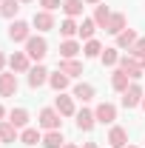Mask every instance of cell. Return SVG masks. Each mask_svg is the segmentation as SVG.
Returning <instances> with one entry per match:
<instances>
[{"instance_id": "cell-14", "label": "cell", "mask_w": 145, "mask_h": 148, "mask_svg": "<svg viewBox=\"0 0 145 148\" xmlns=\"http://www.w3.org/2000/svg\"><path fill=\"white\" fill-rule=\"evenodd\" d=\"M34 26L40 29V32L54 29V17H51V12H37V14H34Z\"/></svg>"}, {"instance_id": "cell-12", "label": "cell", "mask_w": 145, "mask_h": 148, "mask_svg": "<svg viewBox=\"0 0 145 148\" xmlns=\"http://www.w3.org/2000/svg\"><path fill=\"white\" fill-rule=\"evenodd\" d=\"M94 123H97V117H94V111H80V114H77V128L80 131H91L94 128Z\"/></svg>"}, {"instance_id": "cell-5", "label": "cell", "mask_w": 145, "mask_h": 148, "mask_svg": "<svg viewBox=\"0 0 145 148\" xmlns=\"http://www.w3.org/2000/svg\"><path fill=\"white\" fill-rule=\"evenodd\" d=\"M9 37L14 40V43H26L29 40V23H23V20H14L12 26H9Z\"/></svg>"}, {"instance_id": "cell-41", "label": "cell", "mask_w": 145, "mask_h": 148, "mask_svg": "<svg viewBox=\"0 0 145 148\" xmlns=\"http://www.w3.org/2000/svg\"><path fill=\"white\" fill-rule=\"evenodd\" d=\"M125 148H134V145H125Z\"/></svg>"}, {"instance_id": "cell-21", "label": "cell", "mask_w": 145, "mask_h": 148, "mask_svg": "<svg viewBox=\"0 0 145 148\" xmlns=\"http://www.w3.org/2000/svg\"><path fill=\"white\" fill-rule=\"evenodd\" d=\"M63 12H66L68 17L83 14V0H63Z\"/></svg>"}, {"instance_id": "cell-37", "label": "cell", "mask_w": 145, "mask_h": 148, "mask_svg": "<svg viewBox=\"0 0 145 148\" xmlns=\"http://www.w3.org/2000/svg\"><path fill=\"white\" fill-rule=\"evenodd\" d=\"M85 3H100V0H85Z\"/></svg>"}, {"instance_id": "cell-13", "label": "cell", "mask_w": 145, "mask_h": 148, "mask_svg": "<svg viewBox=\"0 0 145 148\" xmlns=\"http://www.w3.org/2000/svg\"><path fill=\"white\" fill-rule=\"evenodd\" d=\"M54 108L63 114V117H71L74 114V100L71 97H63V94H57V100H54Z\"/></svg>"}, {"instance_id": "cell-25", "label": "cell", "mask_w": 145, "mask_h": 148, "mask_svg": "<svg viewBox=\"0 0 145 148\" xmlns=\"http://www.w3.org/2000/svg\"><path fill=\"white\" fill-rule=\"evenodd\" d=\"M77 51H80V46H77L74 40H66V43H60V54H63V60H71Z\"/></svg>"}, {"instance_id": "cell-24", "label": "cell", "mask_w": 145, "mask_h": 148, "mask_svg": "<svg viewBox=\"0 0 145 148\" xmlns=\"http://www.w3.org/2000/svg\"><path fill=\"white\" fill-rule=\"evenodd\" d=\"M9 123H12L14 128H23V125L29 123V111H26V108H14V111H12V120H9Z\"/></svg>"}, {"instance_id": "cell-9", "label": "cell", "mask_w": 145, "mask_h": 148, "mask_svg": "<svg viewBox=\"0 0 145 148\" xmlns=\"http://www.w3.org/2000/svg\"><path fill=\"white\" fill-rule=\"evenodd\" d=\"M108 143H111V148H125V145H128V134H125V128L114 125V128H111V134H108Z\"/></svg>"}, {"instance_id": "cell-11", "label": "cell", "mask_w": 145, "mask_h": 148, "mask_svg": "<svg viewBox=\"0 0 145 148\" xmlns=\"http://www.w3.org/2000/svg\"><path fill=\"white\" fill-rule=\"evenodd\" d=\"M9 66H12V71H29V54L26 51H14L9 57Z\"/></svg>"}, {"instance_id": "cell-39", "label": "cell", "mask_w": 145, "mask_h": 148, "mask_svg": "<svg viewBox=\"0 0 145 148\" xmlns=\"http://www.w3.org/2000/svg\"><path fill=\"white\" fill-rule=\"evenodd\" d=\"M63 148H77V145H63Z\"/></svg>"}, {"instance_id": "cell-10", "label": "cell", "mask_w": 145, "mask_h": 148, "mask_svg": "<svg viewBox=\"0 0 145 148\" xmlns=\"http://www.w3.org/2000/svg\"><path fill=\"white\" fill-rule=\"evenodd\" d=\"M105 32H111V34H120V32H125V14H120V12H111Z\"/></svg>"}, {"instance_id": "cell-8", "label": "cell", "mask_w": 145, "mask_h": 148, "mask_svg": "<svg viewBox=\"0 0 145 148\" xmlns=\"http://www.w3.org/2000/svg\"><path fill=\"white\" fill-rule=\"evenodd\" d=\"M14 91H17V77L14 74H0V94L14 97Z\"/></svg>"}, {"instance_id": "cell-34", "label": "cell", "mask_w": 145, "mask_h": 148, "mask_svg": "<svg viewBox=\"0 0 145 148\" xmlns=\"http://www.w3.org/2000/svg\"><path fill=\"white\" fill-rule=\"evenodd\" d=\"M3 66H6V57H3V51H0V69H3Z\"/></svg>"}, {"instance_id": "cell-2", "label": "cell", "mask_w": 145, "mask_h": 148, "mask_svg": "<svg viewBox=\"0 0 145 148\" xmlns=\"http://www.w3.org/2000/svg\"><path fill=\"white\" fill-rule=\"evenodd\" d=\"M37 123H40L43 128H49V131H60V111L57 108H43Z\"/></svg>"}, {"instance_id": "cell-18", "label": "cell", "mask_w": 145, "mask_h": 148, "mask_svg": "<svg viewBox=\"0 0 145 148\" xmlns=\"http://www.w3.org/2000/svg\"><path fill=\"white\" fill-rule=\"evenodd\" d=\"M17 140V128L12 123H0V143H14Z\"/></svg>"}, {"instance_id": "cell-6", "label": "cell", "mask_w": 145, "mask_h": 148, "mask_svg": "<svg viewBox=\"0 0 145 148\" xmlns=\"http://www.w3.org/2000/svg\"><path fill=\"white\" fill-rule=\"evenodd\" d=\"M94 117H97V123H114L117 120V108L111 103H100L97 111H94Z\"/></svg>"}, {"instance_id": "cell-32", "label": "cell", "mask_w": 145, "mask_h": 148, "mask_svg": "<svg viewBox=\"0 0 145 148\" xmlns=\"http://www.w3.org/2000/svg\"><path fill=\"white\" fill-rule=\"evenodd\" d=\"M128 51H131V57L142 60V57H145V37H142V40H137V43H134V46H131Z\"/></svg>"}, {"instance_id": "cell-36", "label": "cell", "mask_w": 145, "mask_h": 148, "mask_svg": "<svg viewBox=\"0 0 145 148\" xmlns=\"http://www.w3.org/2000/svg\"><path fill=\"white\" fill-rule=\"evenodd\" d=\"M83 148H97V145H94V143H85V145H83Z\"/></svg>"}, {"instance_id": "cell-22", "label": "cell", "mask_w": 145, "mask_h": 148, "mask_svg": "<svg viewBox=\"0 0 145 148\" xmlns=\"http://www.w3.org/2000/svg\"><path fill=\"white\" fill-rule=\"evenodd\" d=\"M128 80H131V77L120 69V71H114V77H111V86H114L117 91H125V88H128Z\"/></svg>"}, {"instance_id": "cell-23", "label": "cell", "mask_w": 145, "mask_h": 148, "mask_svg": "<svg viewBox=\"0 0 145 148\" xmlns=\"http://www.w3.org/2000/svg\"><path fill=\"white\" fill-rule=\"evenodd\" d=\"M49 83H51V88H54V91L60 94L63 88H66V86H68V74L57 71V74H51V77H49Z\"/></svg>"}, {"instance_id": "cell-30", "label": "cell", "mask_w": 145, "mask_h": 148, "mask_svg": "<svg viewBox=\"0 0 145 148\" xmlns=\"http://www.w3.org/2000/svg\"><path fill=\"white\" fill-rule=\"evenodd\" d=\"M83 54H85V57H100V54H103V46H100L97 40H88L85 49H83Z\"/></svg>"}, {"instance_id": "cell-19", "label": "cell", "mask_w": 145, "mask_h": 148, "mask_svg": "<svg viewBox=\"0 0 145 148\" xmlns=\"http://www.w3.org/2000/svg\"><path fill=\"white\" fill-rule=\"evenodd\" d=\"M20 143H23V145H37V143H43V137H40L37 128H26L20 134Z\"/></svg>"}, {"instance_id": "cell-31", "label": "cell", "mask_w": 145, "mask_h": 148, "mask_svg": "<svg viewBox=\"0 0 145 148\" xmlns=\"http://www.w3.org/2000/svg\"><path fill=\"white\" fill-rule=\"evenodd\" d=\"M100 57H103V63H105V66H117V63H120V54H117V49H105Z\"/></svg>"}, {"instance_id": "cell-15", "label": "cell", "mask_w": 145, "mask_h": 148, "mask_svg": "<svg viewBox=\"0 0 145 148\" xmlns=\"http://www.w3.org/2000/svg\"><path fill=\"white\" fill-rule=\"evenodd\" d=\"M60 71L68 74V77H77V74H83V63H77V60H60Z\"/></svg>"}, {"instance_id": "cell-26", "label": "cell", "mask_w": 145, "mask_h": 148, "mask_svg": "<svg viewBox=\"0 0 145 148\" xmlns=\"http://www.w3.org/2000/svg\"><path fill=\"white\" fill-rule=\"evenodd\" d=\"M17 0H0V14H3V17H14V14H17Z\"/></svg>"}, {"instance_id": "cell-42", "label": "cell", "mask_w": 145, "mask_h": 148, "mask_svg": "<svg viewBox=\"0 0 145 148\" xmlns=\"http://www.w3.org/2000/svg\"><path fill=\"white\" fill-rule=\"evenodd\" d=\"M23 3H29V0H23Z\"/></svg>"}, {"instance_id": "cell-38", "label": "cell", "mask_w": 145, "mask_h": 148, "mask_svg": "<svg viewBox=\"0 0 145 148\" xmlns=\"http://www.w3.org/2000/svg\"><path fill=\"white\" fill-rule=\"evenodd\" d=\"M140 63H142V69H145V57H142V60H140Z\"/></svg>"}, {"instance_id": "cell-29", "label": "cell", "mask_w": 145, "mask_h": 148, "mask_svg": "<svg viewBox=\"0 0 145 148\" xmlns=\"http://www.w3.org/2000/svg\"><path fill=\"white\" fill-rule=\"evenodd\" d=\"M60 32H63V34H66V37H68V40H71V37L77 34V32H80V26H77V23H74L71 17H66V20H63V23H60Z\"/></svg>"}, {"instance_id": "cell-16", "label": "cell", "mask_w": 145, "mask_h": 148, "mask_svg": "<svg viewBox=\"0 0 145 148\" xmlns=\"http://www.w3.org/2000/svg\"><path fill=\"white\" fill-rule=\"evenodd\" d=\"M43 145H46V148H63V145H66V140H63L60 131H49V134L43 137Z\"/></svg>"}, {"instance_id": "cell-3", "label": "cell", "mask_w": 145, "mask_h": 148, "mask_svg": "<svg viewBox=\"0 0 145 148\" xmlns=\"http://www.w3.org/2000/svg\"><path fill=\"white\" fill-rule=\"evenodd\" d=\"M120 69L128 74V77H142V63L137 60V57H120Z\"/></svg>"}, {"instance_id": "cell-20", "label": "cell", "mask_w": 145, "mask_h": 148, "mask_svg": "<svg viewBox=\"0 0 145 148\" xmlns=\"http://www.w3.org/2000/svg\"><path fill=\"white\" fill-rule=\"evenodd\" d=\"M74 97H77V100H83V103H88L91 97H94V86H88V83L74 86Z\"/></svg>"}, {"instance_id": "cell-40", "label": "cell", "mask_w": 145, "mask_h": 148, "mask_svg": "<svg viewBox=\"0 0 145 148\" xmlns=\"http://www.w3.org/2000/svg\"><path fill=\"white\" fill-rule=\"evenodd\" d=\"M142 108H145V97H142Z\"/></svg>"}, {"instance_id": "cell-35", "label": "cell", "mask_w": 145, "mask_h": 148, "mask_svg": "<svg viewBox=\"0 0 145 148\" xmlns=\"http://www.w3.org/2000/svg\"><path fill=\"white\" fill-rule=\"evenodd\" d=\"M3 114H6V108H3V106H0V123H3Z\"/></svg>"}, {"instance_id": "cell-7", "label": "cell", "mask_w": 145, "mask_h": 148, "mask_svg": "<svg viewBox=\"0 0 145 148\" xmlns=\"http://www.w3.org/2000/svg\"><path fill=\"white\" fill-rule=\"evenodd\" d=\"M43 83H49V71H46L43 66H34V69H29V86H31V88H40Z\"/></svg>"}, {"instance_id": "cell-1", "label": "cell", "mask_w": 145, "mask_h": 148, "mask_svg": "<svg viewBox=\"0 0 145 148\" xmlns=\"http://www.w3.org/2000/svg\"><path fill=\"white\" fill-rule=\"evenodd\" d=\"M49 51V43L43 40V37H29L26 40V54L31 57V60H43Z\"/></svg>"}, {"instance_id": "cell-28", "label": "cell", "mask_w": 145, "mask_h": 148, "mask_svg": "<svg viewBox=\"0 0 145 148\" xmlns=\"http://www.w3.org/2000/svg\"><path fill=\"white\" fill-rule=\"evenodd\" d=\"M108 17H111L108 9H105V6H97V12H94V23H97L100 29H105V26H108Z\"/></svg>"}, {"instance_id": "cell-27", "label": "cell", "mask_w": 145, "mask_h": 148, "mask_svg": "<svg viewBox=\"0 0 145 148\" xmlns=\"http://www.w3.org/2000/svg\"><path fill=\"white\" fill-rule=\"evenodd\" d=\"M94 29H97V23H94V20H83L77 34L83 37V40H94Z\"/></svg>"}, {"instance_id": "cell-33", "label": "cell", "mask_w": 145, "mask_h": 148, "mask_svg": "<svg viewBox=\"0 0 145 148\" xmlns=\"http://www.w3.org/2000/svg\"><path fill=\"white\" fill-rule=\"evenodd\" d=\"M40 6L46 9V12H51V9H57V6H63L60 0H40Z\"/></svg>"}, {"instance_id": "cell-4", "label": "cell", "mask_w": 145, "mask_h": 148, "mask_svg": "<svg viewBox=\"0 0 145 148\" xmlns=\"http://www.w3.org/2000/svg\"><path fill=\"white\" fill-rule=\"evenodd\" d=\"M142 103V88L140 86H128L125 91H122V106L125 108H137Z\"/></svg>"}, {"instance_id": "cell-17", "label": "cell", "mask_w": 145, "mask_h": 148, "mask_svg": "<svg viewBox=\"0 0 145 148\" xmlns=\"http://www.w3.org/2000/svg\"><path fill=\"white\" fill-rule=\"evenodd\" d=\"M134 43H137L134 29H125V32H120V34H117V46H120V49H131Z\"/></svg>"}]
</instances>
